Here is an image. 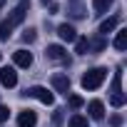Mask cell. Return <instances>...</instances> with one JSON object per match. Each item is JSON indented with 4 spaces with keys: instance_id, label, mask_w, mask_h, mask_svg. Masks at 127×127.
<instances>
[{
    "instance_id": "7402d4cb",
    "label": "cell",
    "mask_w": 127,
    "mask_h": 127,
    "mask_svg": "<svg viewBox=\"0 0 127 127\" xmlns=\"http://www.w3.org/2000/svg\"><path fill=\"white\" fill-rule=\"evenodd\" d=\"M110 125H112V127H120V125H122V115H112V117H110Z\"/></svg>"
},
{
    "instance_id": "ffe728a7",
    "label": "cell",
    "mask_w": 127,
    "mask_h": 127,
    "mask_svg": "<svg viewBox=\"0 0 127 127\" xmlns=\"http://www.w3.org/2000/svg\"><path fill=\"white\" fill-rule=\"evenodd\" d=\"M23 40H25V42H32V40H35V30H32V28H28V30L23 32Z\"/></svg>"
},
{
    "instance_id": "cb8c5ba5",
    "label": "cell",
    "mask_w": 127,
    "mask_h": 127,
    "mask_svg": "<svg viewBox=\"0 0 127 127\" xmlns=\"http://www.w3.org/2000/svg\"><path fill=\"white\" fill-rule=\"evenodd\" d=\"M3 5H5V0H0V8H3Z\"/></svg>"
},
{
    "instance_id": "8fae6325",
    "label": "cell",
    "mask_w": 127,
    "mask_h": 127,
    "mask_svg": "<svg viewBox=\"0 0 127 127\" xmlns=\"http://www.w3.org/2000/svg\"><path fill=\"white\" fill-rule=\"evenodd\" d=\"M117 23H120V15H115V18H107V20L100 25V37H105L107 32H112V30L117 28Z\"/></svg>"
},
{
    "instance_id": "603a6c76",
    "label": "cell",
    "mask_w": 127,
    "mask_h": 127,
    "mask_svg": "<svg viewBox=\"0 0 127 127\" xmlns=\"http://www.w3.org/2000/svg\"><path fill=\"white\" fill-rule=\"evenodd\" d=\"M40 3H42V5H52V0H40Z\"/></svg>"
},
{
    "instance_id": "30bf717a",
    "label": "cell",
    "mask_w": 127,
    "mask_h": 127,
    "mask_svg": "<svg viewBox=\"0 0 127 127\" xmlns=\"http://www.w3.org/2000/svg\"><path fill=\"white\" fill-rule=\"evenodd\" d=\"M87 112H90L92 120H102V117H105V105H102L100 100H92V102L87 105Z\"/></svg>"
},
{
    "instance_id": "d4e9b609",
    "label": "cell",
    "mask_w": 127,
    "mask_h": 127,
    "mask_svg": "<svg viewBox=\"0 0 127 127\" xmlns=\"http://www.w3.org/2000/svg\"><path fill=\"white\" fill-rule=\"evenodd\" d=\"M0 40H3V30H0Z\"/></svg>"
},
{
    "instance_id": "ac0fdd59",
    "label": "cell",
    "mask_w": 127,
    "mask_h": 127,
    "mask_svg": "<svg viewBox=\"0 0 127 127\" xmlns=\"http://www.w3.org/2000/svg\"><path fill=\"white\" fill-rule=\"evenodd\" d=\"M125 100H127V97H125L122 92H112V95H110V105H112V107H122Z\"/></svg>"
},
{
    "instance_id": "2e32d148",
    "label": "cell",
    "mask_w": 127,
    "mask_h": 127,
    "mask_svg": "<svg viewBox=\"0 0 127 127\" xmlns=\"http://www.w3.org/2000/svg\"><path fill=\"white\" fill-rule=\"evenodd\" d=\"M105 37H95V40H87V47L90 50H95V52H100V50H105Z\"/></svg>"
},
{
    "instance_id": "5bb4252c",
    "label": "cell",
    "mask_w": 127,
    "mask_h": 127,
    "mask_svg": "<svg viewBox=\"0 0 127 127\" xmlns=\"http://www.w3.org/2000/svg\"><path fill=\"white\" fill-rule=\"evenodd\" d=\"M75 52H77V55H87V52H90L87 37H75Z\"/></svg>"
},
{
    "instance_id": "7c38bea8",
    "label": "cell",
    "mask_w": 127,
    "mask_h": 127,
    "mask_svg": "<svg viewBox=\"0 0 127 127\" xmlns=\"http://www.w3.org/2000/svg\"><path fill=\"white\" fill-rule=\"evenodd\" d=\"M67 10H70V15H72L75 20H80V18H85V13H87V10H85V8H82L80 3H67Z\"/></svg>"
},
{
    "instance_id": "6da1fadb",
    "label": "cell",
    "mask_w": 127,
    "mask_h": 127,
    "mask_svg": "<svg viewBox=\"0 0 127 127\" xmlns=\"http://www.w3.org/2000/svg\"><path fill=\"white\" fill-rule=\"evenodd\" d=\"M28 10H30V3H25V0H23V3H18V5L13 8V13L5 18V23H3V25H0V30H3V40H8V37H10V32H13V30L25 20Z\"/></svg>"
},
{
    "instance_id": "7a4b0ae2",
    "label": "cell",
    "mask_w": 127,
    "mask_h": 127,
    "mask_svg": "<svg viewBox=\"0 0 127 127\" xmlns=\"http://www.w3.org/2000/svg\"><path fill=\"white\" fill-rule=\"evenodd\" d=\"M105 77H107V70H105V67H92V70H87V72L82 75L80 85H82L85 90H97V87L105 82Z\"/></svg>"
},
{
    "instance_id": "4fadbf2b",
    "label": "cell",
    "mask_w": 127,
    "mask_h": 127,
    "mask_svg": "<svg viewBox=\"0 0 127 127\" xmlns=\"http://www.w3.org/2000/svg\"><path fill=\"white\" fill-rule=\"evenodd\" d=\"M115 47H117V50H127V30H125V28L117 30V35H115Z\"/></svg>"
},
{
    "instance_id": "e0dca14e",
    "label": "cell",
    "mask_w": 127,
    "mask_h": 127,
    "mask_svg": "<svg viewBox=\"0 0 127 127\" xmlns=\"http://www.w3.org/2000/svg\"><path fill=\"white\" fill-rule=\"evenodd\" d=\"M115 3V0H92V8L97 10V13H107V8Z\"/></svg>"
},
{
    "instance_id": "44dd1931",
    "label": "cell",
    "mask_w": 127,
    "mask_h": 127,
    "mask_svg": "<svg viewBox=\"0 0 127 127\" xmlns=\"http://www.w3.org/2000/svg\"><path fill=\"white\" fill-rule=\"evenodd\" d=\"M8 117H10V110H8L5 105H0V122H5Z\"/></svg>"
},
{
    "instance_id": "9a60e30c",
    "label": "cell",
    "mask_w": 127,
    "mask_h": 127,
    "mask_svg": "<svg viewBox=\"0 0 127 127\" xmlns=\"http://www.w3.org/2000/svg\"><path fill=\"white\" fill-rule=\"evenodd\" d=\"M67 127H90V125H87V117H82V115H72L70 122H67Z\"/></svg>"
},
{
    "instance_id": "3957f363",
    "label": "cell",
    "mask_w": 127,
    "mask_h": 127,
    "mask_svg": "<svg viewBox=\"0 0 127 127\" xmlns=\"http://www.w3.org/2000/svg\"><path fill=\"white\" fill-rule=\"evenodd\" d=\"M23 95H25V97H35V100H40L42 105H52V102H55L52 92H47V87H40V85H35V87H28Z\"/></svg>"
},
{
    "instance_id": "8992f818",
    "label": "cell",
    "mask_w": 127,
    "mask_h": 127,
    "mask_svg": "<svg viewBox=\"0 0 127 127\" xmlns=\"http://www.w3.org/2000/svg\"><path fill=\"white\" fill-rule=\"evenodd\" d=\"M13 62H15V67H30V65H32V52H28V50H15V52H13Z\"/></svg>"
},
{
    "instance_id": "9c48e42d",
    "label": "cell",
    "mask_w": 127,
    "mask_h": 127,
    "mask_svg": "<svg viewBox=\"0 0 127 127\" xmlns=\"http://www.w3.org/2000/svg\"><path fill=\"white\" fill-rule=\"evenodd\" d=\"M57 35H60V40H65V42H75V37H77L75 28L67 25V23H62V25L57 28Z\"/></svg>"
},
{
    "instance_id": "4316f807",
    "label": "cell",
    "mask_w": 127,
    "mask_h": 127,
    "mask_svg": "<svg viewBox=\"0 0 127 127\" xmlns=\"http://www.w3.org/2000/svg\"><path fill=\"white\" fill-rule=\"evenodd\" d=\"M0 57H3V55H0Z\"/></svg>"
},
{
    "instance_id": "ba28073f",
    "label": "cell",
    "mask_w": 127,
    "mask_h": 127,
    "mask_svg": "<svg viewBox=\"0 0 127 127\" xmlns=\"http://www.w3.org/2000/svg\"><path fill=\"white\" fill-rule=\"evenodd\" d=\"M35 125H37V115H35L32 110L20 112V117H18V127H35Z\"/></svg>"
},
{
    "instance_id": "484cf974",
    "label": "cell",
    "mask_w": 127,
    "mask_h": 127,
    "mask_svg": "<svg viewBox=\"0 0 127 127\" xmlns=\"http://www.w3.org/2000/svg\"><path fill=\"white\" fill-rule=\"evenodd\" d=\"M70 3H77V0H70Z\"/></svg>"
},
{
    "instance_id": "d6986e66",
    "label": "cell",
    "mask_w": 127,
    "mask_h": 127,
    "mask_svg": "<svg viewBox=\"0 0 127 127\" xmlns=\"http://www.w3.org/2000/svg\"><path fill=\"white\" fill-rule=\"evenodd\" d=\"M67 105H70L72 110H77V107H82V97H80V95H70V97H67Z\"/></svg>"
},
{
    "instance_id": "277c9868",
    "label": "cell",
    "mask_w": 127,
    "mask_h": 127,
    "mask_svg": "<svg viewBox=\"0 0 127 127\" xmlns=\"http://www.w3.org/2000/svg\"><path fill=\"white\" fill-rule=\"evenodd\" d=\"M52 87H55V92H60V95H70V77L62 75V72H55V75H52Z\"/></svg>"
},
{
    "instance_id": "52a82bcc",
    "label": "cell",
    "mask_w": 127,
    "mask_h": 127,
    "mask_svg": "<svg viewBox=\"0 0 127 127\" xmlns=\"http://www.w3.org/2000/svg\"><path fill=\"white\" fill-rule=\"evenodd\" d=\"M0 82L5 87H15L18 85V72L15 67H0Z\"/></svg>"
},
{
    "instance_id": "5b68a950",
    "label": "cell",
    "mask_w": 127,
    "mask_h": 127,
    "mask_svg": "<svg viewBox=\"0 0 127 127\" xmlns=\"http://www.w3.org/2000/svg\"><path fill=\"white\" fill-rule=\"evenodd\" d=\"M45 55H47V60H55V62H70V57H67L62 45H47Z\"/></svg>"
}]
</instances>
